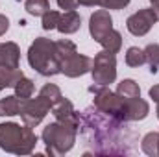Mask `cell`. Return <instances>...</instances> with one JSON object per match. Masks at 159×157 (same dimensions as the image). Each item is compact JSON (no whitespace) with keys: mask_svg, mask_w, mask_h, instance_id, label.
Wrapping results in <instances>:
<instances>
[{"mask_svg":"<svg viewBox=\"0 0 159 157\" xmlns=\"http://www.w3.org/2000/svg\"><path fill=\"white\" fill-rule=\"evenodd\" d=\"M80 131L85 142L98 155H120L131 152V133L128 122L107 115L98 107H87L80 113Z\"/></svg>","mask_w":159,"mask_h":157,"instance_id":"obj_1","label":"cell"},{"mask_svg":"<svg viewBox=\"0 0 159 157\" xmlns=\"http://www.w3.org/2000/svg\"><path fill=\"white\" fill-rule=\"evenodd\" d=\"M37 144V135L34 133V128L20 126L15 122H4L0 124V148L17 154V155H28L34 152Z\"/></svg>","mask_w":159,"mask_h":157,"instance_id":"obj_2","label":"cell"},{"mask_svg":"<svg viewBox=\"0 0 159 157\" xmlns=\"http://www.w3.org/2000/svg\"><path fill=\"white\" fill-rule=\"evenodd\" d=\"M28 63L41 76H56L61 72V61L56 54L54 41L37 37L28 50Z\"/></svg>","mask_w":159,"mask_h":157,"instance_id":"obj_3","label":"cell"},{"mask_svg":"<svg viewBox=\"0 0 159 157\" xmlns=\"http://www.w3.org/2000/svg\"><path fill=\"white\" fill-rule=\"evenodd\" d=\"M89 32L91 37L98 44L104 46V50L117 54L122 48V35L113 28V19L107 9H98L89 19Z\"/></svg>","mask_w":159,"mask_h":157,"instance_id":"obj_4","label":"cell"},{"mask_svg":"<svg viewBox=\"0 0 159 157\" xmlns=\"http://www.w3.org/2000/svg\"><path fill=\"white\" fill-rule=\"evenodd\" d=\"M76 133H78L76 129L67 128L65 124H61L57 120L48 124L43 129V135H41L43 142L46 144V154L48 155H63V154H67L76 142Z\"/></svg>","mask_w":159,"mask_h":157,"instance_id":"obj_5","label":"cell"},{"mask_svg":"<svg viewBox=\"0 0 159 157\" xmlns=\"http://www.w3.org/2000/svg\"><path fill=\"white\" fill-rule=\"evenodd\" d=\"M89 91L94 94V107H98L100 111H104L107 115H113L117 118L126 120V104H124V100L117 92L109 91L107 85H93V87H89Z\"/></svg>","mask_w":159,"mask_h":157,"instance_id":"obj_6","label":"cell"},{"mask_svg":"<svg viewBox=\"0 0 159 157\" xmlns=\"http://www.w3.org/2000/svg\"><path fill=\"white\" fill-rule=\"evenodd\" d=\"M93 81L96 85H109L117 79V57L113 52L102 50L94 56L91 67Z\"/></svg>","mask_w":159,"mask_h":157,"instance_id":"obj_7","label":"cell"},{"mask_svg":"<svg viewBox=\"0 0 159 157\" xmlns=\"http://www.w3.org/2000/svg\"><path fill=\"white\" fill-rule=\"evenodd\" d=\"M52 109V104L44 98L37 94V98H20V111L19 115L22 118V122L30 128H35L39 126L41 120L46 117V113Z\"/></svg>","mask_w":159,"mask_h":157,"instance_id":"obj_8","label":"cell"},{"mask_svg":"<svg viewBox=\"0 0 159 157\" xmlns=\"http://www.w3.org/2000/svg\"><path fill=\"white\" fill-rule=\"evenodd\" d=\"M157 20H159V17H157V13H156V9L154 7H144V9H139L137 13H133L131 17H128L126 28H128V32L131 35L143 37V35H146L152 30V26Z\"/></svg>","mask_w":159,"mask_h":157,"instance_id":"obj_9","label":"cell"},{"mask_svg":"<svg viewBox=\"0 0 159 157\" xmlns=\"http://www.w3.org/2000/svg\"><path fill=\"white\" fill-rule=\"evenodd\" d=\"M52 115L57 122L65 124L67 128H72V129H80V113L74 109L72 102L67 100V98H61L54 107H52Z\"/></svg>","mask_w":159,"mask_h":157,"instance_id":"obj_10","label":"cell"},{"mask_svg":"<svg viewBox=\"0 0 159 157\" xmlns=\"http://www.w3.org/2000/svg\"><path fill=\"white\" fill-rule=\"evenodd\" d=\"M91 67H93V59L91 57L74 52L70 57H67L61 63V72L65 76H69V78H78V76H83V74L91 72Z\"/></svg>","mask_w":159,"mask_h":157,"instance_id":"obj_11","label":"cell"},{"mask_svg":"<svg viewBox=\"0 0 159 157\" xmlns=\"http://www.w3.org/2000/svg\"><path fill=\"white\" fill-rule=\"evenodd\" d=\"M122 98V96H120ZM124 104H126V120L131 122V120H143V118L148 117L150 113V105L148 102H144L141 96H135V98H122Z\"/></svg>","mask_w":159,"mask_h":157,"instance_id":"obj_12","label":"cell"},{"mask_svg":"<svg viewBox=\"0 0 159 157\" xmlns=\"http://www.w3.org/2000/svg\"><path fill=\"white\" fill-rule=\"evenodd\" d=\"M19 59H20V48L7 41V43H0V69H19Z\"/></svg>","mask_w":159,"mask_h":157,"instance_id":"obj_13","label":"cell"},{"mask_svg":"<svg viewBox=\"0 0 159 157\" xmlns=\"http://www.w3.org/2000/svg\"><path fill=\"white\" fill-rule=\"evenodd\" d=\"M80 26H81V17L72 9V11H65L59 17V22H57V28L56 30H59L61 34L69 35V34H76L80 30Z\"/></svg>","mask_w":159,"mask_h":157,"instance_id":"obj_14","label":"cell"},{"mask_svg":"<svg viewBox=\"0 0 159 157\" xmlns=\"http://www.w3.org/2000/svg\"><path fill=\"white\" fill-rule=\"evenodd\" d=\"M19 111H20V98L17 94L0 100V117H13L19 115Z\"/></svg>","mask_w":159,"mask_h":157,"instance_id":"obj_15","label":"cell"},{"mask_svg":"<svg viewBox=\"0 0 159 157\" xmlns=\"http://www.w3.org/2000/svg\"><path fill=\"white\" fill-rule=\"evenodd\" d=\"M24 76V72L20 69H0V91L6 87H15V83Z\"/></svg>","mask_w":159,"mask_h":157,"instance_id":"obj_16","label":"cell"},{"mask_svg":"<svg viewBox=\"0 0 159 157\" xmlns=\"http://www.w3.org/2000/svg\"><path fill=\"white\" fill-rule=\"evenodd\" d=\"M141 148L146 155L157 157L159 155V131H152L148 135L143 137L141 141Z\"/></svg>","mask_w":159,"mask_h":157,"instance_id":"obj_17","label":"cell"},{"mask_svg":"<svg viewBox=\"0 0 159 157\" xmlns=\"http://www.w3.org/2000/svg\"><path fill=\"white\" fill-rule=\"evenodd\" d=\"M115 92H117L119 96H122V98H135V96H141V89H139V85H137L133 79H122Z\"/></svg>","mask_w":159,"mask_h":157,"instance_id":"obj_18","label":"cell"},{"mask_svg":"<svg viewBox=\"0 0 159 157\" xmlns=\"http://www.w3.org/2000/svg\"><path fill=\"white\" fill-rule=\"evenodd\" d=\"M54 44H56V54H57V57H59L61 63H63L67 57H70L74 52H78V50H76V44L69 39H59V41H56Z\"/></svg>","mask_w":159,"mask_h":157,"instance_id":"obj_19","label":"cell"},{"mask_svg":"<svg viewBox=\"0 0 159 157\" xmlns=\"http://www.w3.org/2000/svg\"><path fill=\"white\" fill-rule=\"evenodd\" d=\"M144 57H146V63L150 65V72L152 74H157V67H159V44L157 43H152L144 48Z\"/></svg>","mask_w":159,"mask_h":157,"instance_id":"obj_20","label":"cell"},{"mask_svg":"<svg viewBox=\"0 0 159 157\" xmlns=\"http://www.w3.org/2000/svg\"><path fill=\"white\" fill-rule=\"evenodd\" d=\"M24 7L30 15L34 17H43L48 9H50V2L48 0H26Z\"/></svg>","mask_w":159,"mask_h":157,"instance_id":"obj_21","label":"cell"},{"mask_svg":"<svg viewBox=\"0 0 159 157\" xmlns=\"http://www.w3.org/2000/svg\"><path fill=\"white\" fill-rule=\"evenodd\" d=\"M15 94L19 96V98H32V94H34V91H35V87H34V81L32 79H28L26 76H22V78L19 79L17 83H15Z\"/></svg>","mask_w":159,"mask_h":157,"instance_id":"obj_22","label":"cell"},{"mask_svg":"<svg viewBox=\"0 0 159 157\" xmlns=\"http://www.w3.org/2000/svg\"><path fill=\"white\" fill-rule=\"evenodd\" d=\"M146 63V57H144V50L137 48V46H131L128 48L126 52V65L128 67H141Z\"/></svg>","mask_w":159,"mask_h":157,"instance_id":"obj_23","label":"cell"},{"mask_svg":"<svg viewBox=\"0 0 159 157\" xmlns=\"http://www.w3.org/2000/svg\"><path fill=\"white\" fill-rule=\"evenodd\" d=\"M39 94H41V96H44V98L52 104V107H54V105L63 98V94H61L59 87H57V85H54V83H46V85L39 91Z\"/></svg>","mask_w":159,"mask_h":157,"instance_id":"obj_24","label":"cell"},{"mask_svg":"<svg viewBox=\"0 0 159 157\" xmlns=\"http://www.w3.org/2000/svg\"><path fill=\"white\" fill-rule=\"evenodd\" d=\"M59 17L61 13L59 11H54V9H48L44 15H43V30L50 32L54 28H57V22H59Z\"/></svg>","mask_w":159,"mask_h":157,"instance_id":"obj_25","label":"cell"},{"mask_svg":"<svg viewBox=\"0 0 159 157\" xmlns=\"http://www.w3.org/2000/svg\"><path fill=\"white\" fill-rule=\"evenodd\" d=\"M129 4V0H100L98 6H102L104 9H124Z\"/></svg>","mask_w":159,"mask_h":157,"instance_id":"obj_26","label":"cell"},{"mask_svg":"<svg viewBox=\"0 0 159 157\" xmlns=\"http://www.w3.org/2000/svg\"><path fill=\"white\" fill-rule=\"evenodd\" d=\"M57 6L61 9H65V11H72V9L78 7L80 4H78V0H57Z\"/></svg>","mask_w":159,"mask_h":157,"instance_id":"obj_27","label":"cell"},{"mask_svg":"<svg viewBox=\"0 0 159 157\" xmlns=\"http://www.w3.org/2000/svg\"><path fill=\"white\" fill-rule=\"evenodd\" d=\"M7 28H9V20H7V17H6V15H0V37L7 32Z\"/></svg>","mask_w":159,"mask_h":157,"instance_id":"obj_28","label":"cell"},{"mask_svg":"<svg viewBox=\"0 0 159 157\" xmlns=\"http://www.w3.org/2000/svg\"><path fill=\"white\" fill-rule=\"evenodd\" d=\"M148 94H150V98H154V102L159 105V83L157 85H154V87H150Z\"/></svg>","mask_w":159,"mask_h":157,"instance_id":"obj_29","label":"cell"},{"mask_svg":"<svg viewBox=\"0 0 159 157\" xmlns=\"http://www.w3.org/2000/svg\"><path fill=\"white\" fill-rule=\"evenodd\" d=\"M78 4L87 6V7H93V6H98V4H100V0H78Z\"/></svg>","mask_w":159,"mask_h":157,"instance_id":"obj_30","label":"cell"},{"mask_svg":"<svg viewBox=\"0 0 159 157\" xmlns=\"http://www.w3.org/2000/svg\"><path fill=\"white\" fill-rule=\"evenodd\" d=\"M156 113H157V118H159V105H157V111H156Z\"/></svg>","mask_w":159,"mask_h":157,"instance_id":"obj_31","label":"cell"}]
</instances>
